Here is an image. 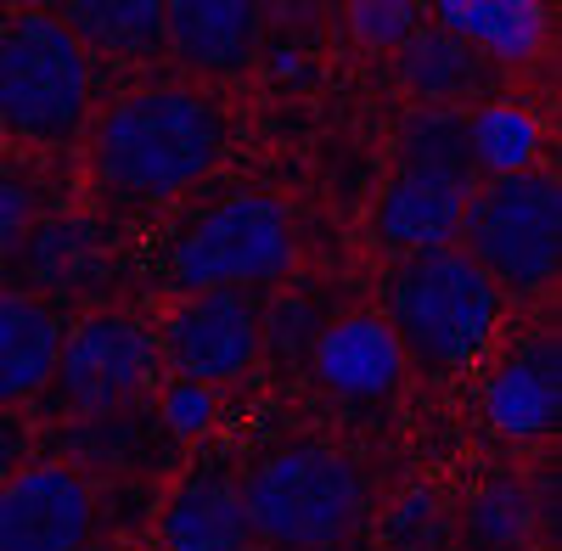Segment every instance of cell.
Returning <instances> with one entry per match:
<instances>
[{
    "label": "cell",
    "instance_id": "obj_1",
    "mask_svg": "<svg viewBox=\"0 0 562 551\" xmlns=\"http://www.w3.org/2000/svg\"><path fill=\"white\" fill-rule=\"evenodd\" d=\"M225 113L186 85L135 90L97 130V180L113 203H164L220 164Z\"/></svg>",
    "mask_w": 562,
    "mask_h": 551
},
{
    "label": "cell",
    "instance_id": "obj_2",
    "mask_svg": "<svg viewBox=\"0 0 562 551\" xmlns=\"http://www.w3.org/2000/svg\"><path fill=\"white\" fill-rule=\"evenodd\" d=\"M248 529L288 551H326L355 535L366 513L360 468L321 439H293L259 456L243 484Z\"/></svg>",
    "mask_w": 562,
    "mask_h": 551
},
{
    "label": "cell",
    "instance_id": "obj_3",
    "mask_svg": "<svg viewBox=\"0 0 562 551\" xmlns=\"http://www.w3.org/2000/svg\"><path fill=\"white\" fill-rule=\"evenodd\" d=\"M501 293L490 276L461 248H428L405 254L389 288V333L405 355H416L434 372H461L473 366L495 338Z\"/></svg>",
    "mask_w": 562,
    "mask_h": 551
},
{
    "label": "cell",
    "instance_id": "obj_4",
    "mask_svg": "<svg viewBox=\"0 0 562 551\" xmlns=\"http://www.w3.org/2000/svg\"><path fill=\"white\" fill-rule=\"evenodd\" d=\"M394 180L383 192V237L405 254L456 248L467 198L479 187L473 142H467V113L461 108H416L400 130L394 147Z\"/></svg>",
    "mask_w": 562,
    "mask_h": 551
},
{
    "label": "cell",
    "instance_id": "obj_5",
    "mask_svg": "<svg viewBox=\"0 0 562 551\" xmlns=\"http://www.w3.org/2000/svg\"><path fill=\"white\" fill-rule=\"evenodd\" d=\"M90 113V57L52 12L0 18V135L63 147Z\"/></svg>",
    "mask_w": 562,
    "mask_h": 551
},
{
    "label": "cell",
    "instance_id": "obj_6",
    "mask_svg": "<svg viewBox=\"0 0 562 551\" xmlns=\"http://www.w3.org/2000/svg\"><path fill=\"white\" fill-rule=\"evenodd\" d=\"M495 293H540L562 265V180L557 175H495L473 187L456 232Z\"/></svg>",
    "mask_w": 562,
    "mask_h": 551
},
{
    "label": "cell",
    "instance_id": "obj_7",
    "mask_svg": "<svg viewBox=\"0 0 562 551\" xmlns=\"http://www.w3.org/2000/svg\"><path fill=\"white\" fill-rule=\"evenodd\" d=\"M299 259L293 214L281 198L265 192H237L214 203L192 232L175 243V282L198 293H243L259 282H281Z\"/></svg>",
    "mask_w": 562,
    "mask_h": 551
},
{
    "label": "cell",
    "instance_id": "obj_8",
    "mask_svg": "<svg viewBox=\"0 0 562 551\" xmlns=\"http://www.w3.org/2000/svg\"><path fill=\"white\" fill-rule=\"evenodd\" d=\"M158 372V344L153 333L130 315H97L74 327L63 338V355H57V378H63V394L79 417H113L130 400L147 394Z\"/></svg>",
    "mask_w": 562,
    "mask_h": 551
},
{
    "label": "cell",
    "instance_id": "obj_9",
    "mask_svg": "<svg viewBox=\"0 0 562 551\" xmlns=\"http://www.w3.org/2000/svg\"><path fill=\"white\" fill-rule=\"evenodd\" d=\"M164 355L180 372V383H225L248 372V360L259 355V310L248 293H192L164 327Z\"/></svg>",
    "mask_w": 562,
    "mask_h": 551
},
{
    "label": "cell",
    "instance_id": "obj_10",
    "mask_svg": "<svg viewBox=\"0 0 562 551\" xmlns=\"http://www.w3.org/2000/svg\"><path fill=\"white\" fill-rule=\"evenodd\" d=\"M90 518L97 507L74 468L34 462L0 484V551H79Z\"/></svg>",
    "mask_w": 562,
    "mask_h": 551
},
{
    "label": "cell",
    "instance_id": "obj_11",
    "mask_svg": "<svg viewBox=\"0 0 562 551\" xmlns=\"http://www.w3.org/2000/svg\"><path fill=\"white\" fill-rule=\"evenodd\" d=\"M484 411H490L495 434H506V439H535V434L557 428V417H562V344H557V333H540V338L512 349V360L484 389Z\"/></svg>",
    "mask_w": 562,
    "mask_h": 551
},
{
    "label": "cell",
    "instance_id": "obj_12",
    "mask_svg": "<svg viewBox=\"0 0 562 551\" xmlns=\"http://www.w3.org/2000/svg\"><path fill=\"white\" fill-rule=\"evenodd\" d=\"M265 12L254 0H175L164 7V45L198 74H237L259 52Z\"/></svg>",
    "mask_w": 562,
    "mask_h": 551
},
{
    "label": "cell",
    "instance_id": "obj_13",
    "mask_svg": "<svg viewBox=\"0 0 562 551\" xmlns=\"http://www.w3.org/2000/svg\"><path fill=\"white\" fill-rule=\"evenodd\" d=\"M315 372L349 400H383V394H394V383L405 372V349L389 333V321L355 315L315 338Z\"/></svg>",
    "mask_w": 562,
    "mask_h": 551
},
{
    "label": "cell",
    "instance_id": "obj_14",
    "mask_svg": "<svg viewBox=\"0 0 562 551\" xmlns=\"http://www.w3.org/2000/svg\"><path fill=\"white\" fill-rule=\"evenodd\" d=\"M63 327L57 310L34 293H0V411L23 405L57 378Z\"/></svg>",
    "mask_w": 562,
    "mask_h": 551
},
{
    "label": "cell",
    "instance_id": "obj_15",
    "mask_svg": "<svg viewBox=\"0 0 562 551\" xmlns=\"http://www.w3.org/2000/svg\"><path fill=\"white\" fill-rule=\"evenodd\" d=\"M254 540L243 490L220 468L192 473L164 507V551H243Z\"/></svg>",
    "mask_w": 562,
    "mask_h": 551
},
{
    "label": "cell",
    "instance_id": "obj_16",
    "mask_svg": "<svg viewBox=\"0 0 562 551\" xmlns=\"http://www.w3.org/2000/svg\"><path fill=\"white\" fill-rule=\"evenodd\" d=\"M439 18L450 40L473 45L479 57L495 63H524L546 40V12L535 0H445Z\"/></svg>",
    "mask_w": 562,
    "mask_h": 551
},
{
    "label": "cell",
    "instance_id": "obj_17",
    "mask_svg": "<svg viewBox=\"0 0 562 551\" xmlns=\"http://www.w3.org/2000/svg\"><path fill=\"white\" fill-rule=\"evenodd\" d=\"M57 23L79 40L85 57H153L164 45V0H74Z\"/></svg>",
    "mask_w": 562,
    "mask_h": 551
},
{
    "label": "cell",
    "instance_id": "obj_18",
    "mask_svg": "<svg viewBox=\"0 0 562 551\" xmlns=\"http://www.w3.org/2000/svg\"><path fill=\"white\" fill-rule=\"evenodd\" d=\"M400 79H405V90H416L422 102L456 108L467 97H479L490 68H484V57L473 52V45L450 40L445 29H422V34H411L400 45Z\"/></svg>",
    "mask_w": 562,
    "mask_h": 551
},
{
    "label": "cell",
    "instance_id": "obj_19",
    "mask_svg": "<svg viewBox=\"0 0 562 551\" xmlns=\"http://www.w3.org/2000/svg\"><path fill=\"white\" fill-rule=\"evenodd\" d=\"M535 518H540L535 495L518 479H495V484H484L473 495V507H467V535H473L484 551H506V546L529 540Z\"/></svg>",
    "mask_w": 562,
    "mask_h": 551
},
{
    "label": "cell",
    "instance_id": "obj_20",
    "mask_svg": "<svg viewBox=\"0 0 562 551\" xmlns=\"http://www.w3.org/2000/svg\"><path fill=\"white\" fill-rule=\"evenodd\" d=\"M467 142H473V164L495 175H524L540 147V130L524 108H484L479 119H467Z\"/></svg>",
    "mask_w": 562,
    "mask_h": 551
},
{
    "label": "cell",
    "instance_id": "obj_21",
    "mask_svg": "<svg viewBox=\"0 0 562 551\" xmlns=\"http://www.w3.org/2000/svg\"><path fill=\"white\" fill-rule=\"evenodd\" d=\"M349 29L366 45H405L416 34V7H405V0H360V7H349Z\"/></svg>",
    "mask_w": 562,
    "mask_h": 551
},
{
    "label": "cell",
    "instance_id": "obj_22",
    "mask_svg": "<svg viewBox=\"0 0 562 551\" xmlns=\"http://www.w3.org/2000/svg\"><path fill=\"white\" fill-rule=\"evenodd\" d=\"M85 254H90V232H85V225H52V232L40 237V248H34V270L52 276V282H68Z\"/></svg>",
    "mask_w": 562,
    "mask_h": 551
},
{
    "label": "cell",
    "instance_id": "obj_23",
    "mask_svg": "<svg viewBox=\"0 0 562 551\" xmlns=\"http://www.w3.org/2000/svg\"><path fill=\"white\" fill-rule=\"evenodd\" d=\"M29 220H34V192L29 180L0 169V259H7L23 237H29Z\"/></svg>",
    "mask_w": 562,
    "mask_h": 551
},
{
    "label": "cell",
    "instance_id": "obj_24",
    "mask_svg": "<svg viewBox=\"0 0 562 551\" xmlns=\"http://www.w3.org/2000/svg\"><path fill=\"white\" fill-rule=\"evenodd\" d=\"M169 423H175L180 434H198V428L209 423V389L180 383V389L169 394Z\"/></svg>",
    "mask_w": 562,
    "mask_h": 551
},
{
    "label": "cell",
    "instance_id": "obj_25",
    "mask_svg": "<svg viewBox=\"0 0 562 551\" xmlns=\"http://www.w3.org/2000/svg\"><path fill=\"white\" fill-rule=\"evenodd\" d=\"M18 468H23V428L0 411V484H7Z\"/></svg>",
    "mask_w": 562,
    "mask_h": 551
},
{
    "label": "cell",
    "instance_id": "obj_26",
    "mask_svg": "<svg viewBox=\"0 0 562 551\" xmlns=\"http://www.w3.org/2000/svg\"><path fill=\"white\" fill-rule=\"evenodd\" d=\"M158 551H164V546H158Z\"/></svg>",
    "mask_w": 562,
    "mask_h": 551
}]
</instances>
